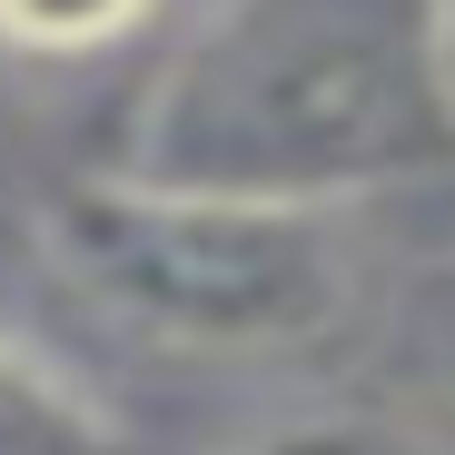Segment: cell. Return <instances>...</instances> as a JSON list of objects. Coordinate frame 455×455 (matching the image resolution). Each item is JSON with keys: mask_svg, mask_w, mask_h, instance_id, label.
Returning <instances> with one entry per match:
<instances>
[{"mask_svg": "<svg viewBox=\"0 0 455 455\" xmlns=\"http://www.w3.org/2000/svg\"><path fill=\"white\" fill-rule=\"evenodd\" d=\"M0 455H119V426L60 366L0 337Z\"/></svg>", "mask_w": 455, "mask_h": 455, "instance_id": "3", "label": "cell"}, {"mask_svg": "<svg viewBox=\"0 0 455 455\" xmlns=\"http://www.w3.org/2000/svg\"><path fill=\"white\" fill-rule=\"evenodd\" d=\"M426 387L445 396V416H455V297L435 307V327H426Z\"/></svg>", "mask_w": 455, "mask_h": 455, "instance_id": "6", "label": "cell"}, {"mask_svg": "<svg viewBox=\"0 0 455 455\" xmlns=\"http://www.w3.org/2000/svg\"><path fill=\"white\" fill-rule=\"evenodd\" d=\"M50 248L100 307L188 356H307L356 307V258L327 208L188 198L129 169L50 198Z\"/></svg>", "mask_w": 455, "mask_h": 455, "instance_id": "2", "label": "cell"}, {"mask_svg": "<svg viewBox=\"0 0 455 455\" xmlns=\"http://www.w3.org/2000/svg\"><path fill=\"white\" fill-rule=\"evenodd\" d=\"M416 198H426V238L455 248V179H435V188H416Z\"/></svg>", "mask_w": 455, "mask_h": 455, "instance_id": "7", "label": "cell"}, {"mask_svg": "<svg viewBox=\"0 0 455 455\" xmlns=\"http://www.w3.org/2000/svg\"><path fill=\"white\" fill-rule=\"evenodd\" d=\"M119 169L188 198L327 218L455 179L435 0H198Z\"/></svg>", "mask_w": 455, "mask_h": 455, "instance_id": "1", "label": "cell"}, {"mask_svg": "<svg viewBox=\"0 0 455 455\" xmlns=\"http://www.w3.org/2000/svg\"><path fill=\"white\" fill-rule=\"evenodd\" d=\"M238 455H426L406 426H387V416H297V426H267L258 445H238Z\"/></svg>", "mask_w": 455, "mask_h": 455, "instance_id": "5", "label": "cell"}, {"mask_svg": "<svg viewBox=\"0 0 455 455\" xmlns=\"http://www.w3.org/2000/svg\"><path fill=\"white\" fill-rule=\"evenodd\" d=\"M159 0H0V40L30 50V60H90L119 50Z\"/></svg>", "mask_w": 455, "mask_h": 455, "instance_id": "4", "label": "cell"}, {"mask_svg": "<svg viewBox=\"0 0 455 455\" xmlns=\"http://www.w3.org/2000/svg\"><path fill=\"white\" fill-rule=\"evenodd\" d=\"M435 69H445V109H455V0H435Z\"/></svg>", "mask_w": 455, "mask_h": 455, "instance_id": "8", "label": "cell"}]
</instances>
